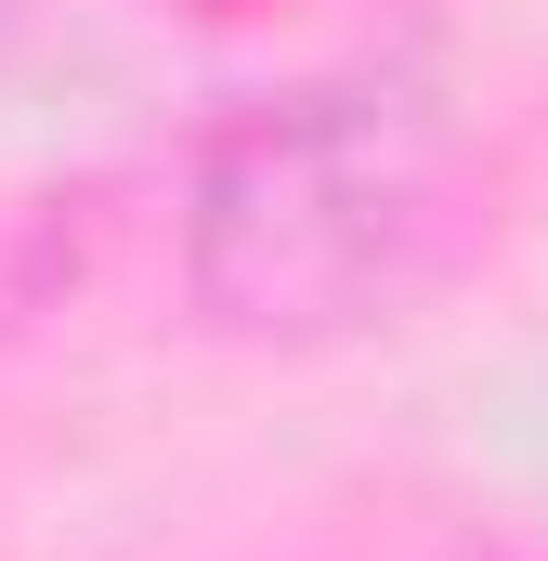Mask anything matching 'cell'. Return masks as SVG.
I'll return each instance as SVG.
<instances>
[{
  "mask_svg": "<svg viewBox=\"0 0 548 561\" xmlns=\"http://www.w3.org/2000/svg\"><path fill=\"white\" fill-rule=\"evenodd\" d=\"M470 222L457 131L418 92H287L196 157V300L249 340H340L392 313Z\"/></svg>",
  "mask_w": 548,
  "mask_h": 561,
  "instance_id": "6da1fadb",
  "label": "cell"
}]
</instances>
